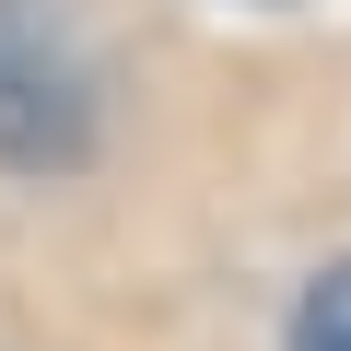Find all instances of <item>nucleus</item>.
Instances as JSON below:
<instances>
[{"mask_svg": "<svg viewBox=\"0 0 351 351\" xmlns=\"http://www.w3.org/2000/svg\"><path fill=\"white\" fill-rule=\"evenodd\" d=\"M106 152V47L82 0H0V176H82Z\"/></svg>", "mask_w": 351, "mask_h": 351, "instance_id": "nucleus-1", "label": "nucleus"}, {"mask_svg": "<svg viewBox=\"0 0 351 351\" xmlns=\"http://www.w3.org/2000/svg\"><path fill=\"white\" fill-rule=\"evenodd\" d=\"M293 351H351V258L304 281V304H293Z\"/></svg>", "mask_w": 351, "mask_h": 351, "instance_id": "nucleus-2", "label": "nucleus"}]
</instances>
